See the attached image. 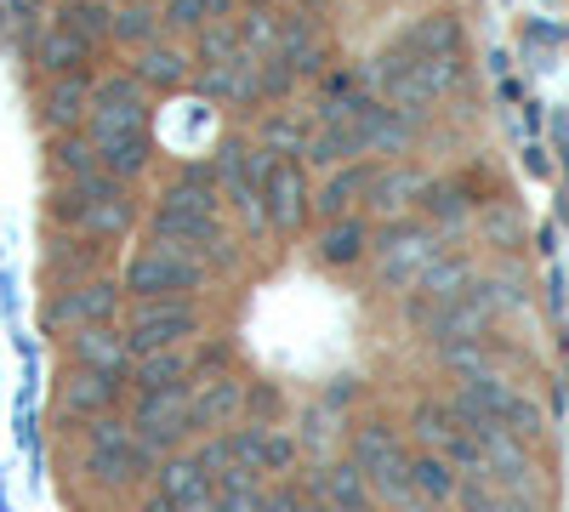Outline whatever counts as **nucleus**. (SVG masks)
Listing matches in <instances>:
<instances>
[{"label": "nucleus", "instance_id": "nucleus-1", "mask_svg": "<svg viewBox=\"0 0 569 512\" xmlns=\"http://www.w3.org/2000/svg\"><path fill=\"white\" fill-rule=\"evenodd\" d=\"M154 461H160V455L142 444L137 428L120 422L114 410H109V415H91V422H86V473L98 479L103 490H126V484H137V479H149Z\"/></svg>", "mask_w": 569, "mask_h": 512}, {"label": "nucleus", "instance_id": "nucleus-2", "mask_svg": "<svg viewBox=\"0 0 569 512\" xmlns=\"http://www.w3.org/2000/svg\"><path fill=\"white\" fill-rule=\"evenodd\" d=\"M126 297L131 302H149V297H194L206 285V262L194 251H182L171 240H149L131 262H126Z\"/></svg>", "mask_w": 569, "mask_h": 512}, {"label": "nucleus", "instance_id": "nucleus-3", "mask_svg": "<svg viewBox=\"0 0 569 512\" xmlns=\"http://www.w3.org/2000/svg\"><path fill=\"white\" fill-rule=\"evenodd\" d=\"M348 455L365 468L370 490L382 506H405L416 490H410V450L399 444V428L388 422H359L348 428Z\"/></svg>", "mask_w": 569, "mask_h": 512}, {"label": "nucleus", "instance_id": "nucleus-4", "mask_svg": "<svg viewBox=\"0 0 569 512\" xmlns=\"http://www.w3.org/2000/svg\"><path fill=\"white\" fill-rule=\"evenodd\" d=\"M410 428H416L421 450L445 455L450 468H461V479H485V450H479V439H472V428L461 422V410L450 399H421Z\"/></svg>", "mask_w": 569, "mask_h": 512}, {"label": "nucleus", "instance_id": "nucleus-5", "mask_svg": "<svg viewBox=\"0 0 569 512\" xmlns=\"http://www.w3.org/2000/svg\"><path fill=\"white\" fill-rule=\"evenodd\" d=\"M194 337H200V302H194V297H149V302H137L131 319H126L131 353L188 348Z\"/></svg>", "mask_w": 569, "mask_h": 512}, {"label": "nucleus", "instance_id": "nucleus-6", "mask_svg": "<svg viewBox=\"0 0 569 512\" xmlns=\"http://www.w3.org/2000/svg\"><path fill=\"white\" fill-rule=\"evenodd\" d=\"M126 422L137 428V439L149 444L154 455H171V450H182L188 439H194V415H188V382L137 393V404H131V415H126Z\"/></svg>", "mask_w": 569, "mask_h": 512}, {"label": "nucleus", "instance_id": "nucleus-7", "mask_svg": "<svg viewBox=\"0 0 569 512\" xmlns=\"http://www.w3.org/2000/svg\"><path fill=\"white\" fill-rule=\"evenodd\" d=\"M120 297H126L120 279H103V273L74 279V285H63V291L52 297V308H46V324H52V331H63V337H69V331H86V324H114Z\"/></svg>", "mask_w": 569, "mask_h": 512}, {"label": "nucleus", "instance_id": "nucleus-8", "mask_svg": "<svg viewBox=\"0 0 569 512\" xmlns=\"http://www.w3.org/2000/svg\"><path fill=\"white\" fill-rule=\"evenodd\" d=\"M433 228H410V222H393L382 240L370 245V262H376V279H382L388 291H410L421 268L433 262Z\"/></svg>", "mask_w": 569, "mask_h": 512}, {"label": "nucleus", "instance_id": "nucleus-9", "mask_svg": "<svg viewBox=\"0 0 569 512\" xmlns=\"http://www.w3.org/2000/svg\"><path fill=\"white\" fill-rule=\"evenodd\" d=\"M91 137H120V131H149V98H142L137 74H114L91 91V114H86Z\"/></svg>", "mask_w": 569, "mask_h": 512}, {"label": "nucleus", "instance_id": "nucleus-10", "mask_svg": "<svg viewBox=\"0 0 569 512\" xmlns=\"http://www.w3.org/2000/svg\"><path fill=\"white\" fill-rule=\"evenodd\" d=\"M246 388L240 377H211V382H188V415H194V439L200 433H233L246 422Z\"/></svg>", "mask_w": 569, "mask_h": 512}, {"label": "nucleus", "instance_id": "nucleus-11", "mask_svg": "<svg viewBox=\"0 0 569 512\" xmlns=\"http://www.w3.org/2000/svg\"><path fill=\"white\" fill-rule=\"evenodd\" d=\"M233 455H240V468H251V473H291L302 444L279 422H240L233 428Z\"/></svg>", "mask_w": 569, "mask_h": 512}, {"label": "nucleus", "instance_id": "nucleus-12", "mask_svg": "<svg viewBox=\"0 0 569 512\" xmlns=\"http://www.w3.org/2000/svg\"><path fill=\"white\" fill-rule=\"evenodd\" d=\"M330 512H376L382 501H376V490H370V479H365V468L353 455H330V461H319V473H313V484H308Z\"/></svg>", "mask_w": 569, "mask_h": 512}, {"label": "nucleus", "instance_id": "nucleus-13", "mask_svg": "<svg viewBox=\"0 0 569 512\" xmlns=\"http://www.w3.org/2000/svg\"><path fill=\"white\" fill-rule=\"evenodd\" d=\"M120 393H126L120 370H86V364H74L69 377H63V388H58V410L91 422V415H109L120 404Z\"/></svg>", "mask_w": 569, "mask_h": 512}, {"label": "nucleus", "instance_id": "nucleus-14", "mask_svg": "<svg viewBox=\"0 0 569 512\" xmlns=\"http://www.w3.org/2000/svg\"><path fill=\"white\" fill-rule=\"evenodd\" d=\"M262 205H268V228L273 234H297L308 222V177L291 160H273V171L262 177Z\"/></svg>", "mask_w": 569, "mask_h": 512}, {"label": "nucleus", "instance_id": "nucleus-15", "mask_svg": "<svg viewBox=\"0 0 569 512\" xmlns=\"http://www.w3.org/2000/svg\"><path fill=\"white\" fill-rule=\"evenodd\" d=\"M467 285H472V262H467V257H445V251H433V262H427V268H421V279H416V291H421L416 319L427 324L445 302H456Z\"/></svg>", "mask_w": 569, "mask_h": 512}, {"label": "nucleus", "instance_id": "nucleus-16", "mask_svg": "<svg viewBox=\"0 0 569 512\" xmlns=\"http://www.w3.org/2000/svg\"><path fill=\"white\" fill-rule=\"evenodd\" d=\"M131 342L126 331H114V324H86V331H69V364H86V370H131Z\"/></svg>", "mask_w": 569, "mask_h": 512}, {"label": "nucleus", "instance_id": "nucleus-17", "mask_svg": "<svg viewBox=\"0 0 569 512\" xmlns=\"http://www.w3.org/2000/svg\"><path fill=\"white\" fill-rule=\"evenodd\" d=\"M421 189H427V177H421L416 165H382V171L370 177L365 205L382 217V222H399L410 205H421Z\"/></svg>", "mask_w": 569, "mask_h": 512}, {"label": "nucleus", "instance_id": "nucleus-18", "mask_svg": "<svg viewBox=\"0 0 569 512\" xmlns=\"http://www.w3.org/2000/svg\"><path fill=\"white\" fill-rule=\"evenodd\" d=\"M91 91H98V86H91L86 80V69H74V74H52V86H46V126H52V131H74L86 114H91Z\"/></svg>", "mask_w": 569, "mask_h": 512}, {"label": "nucleus", "instance_id": "nucleus-19", "mask_svg": "<svg viewBox=\"0 0 569 512\" xmlns=\"http://www.w3.org/2000/svg\"><path fill=\"white\" fill-rule=\"evenodd\" d=\"M365 257H370V228H365V217H353V211H348V217H330L325 234H319V262L342 273V268H359Z\"/></svg>", "mask_w": 569, "mask_h": 512}, {"label": "nucleus", "instance_id": "nucleus-20", "mask_svg": "<svg viewBox=\"0 0 569 512\" xmlns=\"http://www.w3.org/2000/svg\"><path fill=\"white\" fill-rule=\"evenodd\" d=\"M154 490L166 495V501H177V506H188V501H200V495H211V479H206V468L194 461V450H171V455H160L154 461Z\"/></svg>", "mask_w": 569, "mask_h": 512}, {"label": "nucleus", "instance_id": "nucleus-21", "mask_svg": "<svg viewBox=\"0 0 569 512\" xmlns=\"http://www.w3.org/2000/svg\"><path fill=\"white\" fill-rule=\"evenodd\" d=\"M126 382L137 393H149V388H177V382H194V359H188L182 348H154V353H137L131 370H126Z\"/></svg>", "mask_w": 569, "mask_h": 512}, {"label": "nucleus", "instance_id": "nucleus-22", "mask_svg": "<svg viewBox=\"0 0 569 512\" xmlns=\"http://www.w3.org/2000/svg\"><path fill=\"white\" fill-rule=\"evenodd\" d=\"M399 46L416 58H461V29H456L450 12H427L421 23H410L399 34Z\"/></svg>", "mask_w": 569, "mask_h": 512}, {"label": "nucleus", "instance_id": "nucleus-23", "mask_svg": "<svg viewBox=\"0 0 569 512\" xmlns=\"http://www.w3.org/2000/svg\"><path fill=\"white\" fill-rule=\"evenodd\" d=\"M410 490L421 501H439V506H456V490H461V468H450L445 455L433 450H416L410 455Z\"/></svg>", "mask_w": 569, "mask_h": 512}, {"label": "nucleus", "instance_id": "nucleus-24", "mask_svg": "<svg viewBox=\"0 0 569 512\" xmlns=\"http://www.w3.org/2000/svg\"><path fill=\"white\" fill-rule=\"evenodd\" d=\"M46 165H52L58 182H80V177H98V143L80 131H52V149H46Z\"/></svg>", "mask_w": 569, "mask_h": 512}, {"label": "nucleus", "instance_id": "nucleus-25", "mask_svg": "<svg viewBox=\"0 0 569 512\" xmlns=\"http://www.w3.org/2000/svg\"><path fill=\"white\" fill-rule=\"evenodd\" d=\"M456 506H461V512H547L536 495H518V490H507V484H496V479H461Z\"/></svg>", "mask_w": 569, "mask_h": 512}, {"label": "nucleus", "instance_id": "nucleus-26", "mask_svg": "<svg viewBox=\"0 0 569 512\" xmlns=\"http://www.w3.org/2000/svg\"><path fill=\"white\" fill-rule=\"evenodd\" d=\"M370 177H376V165H365V160L337 165V177H330V182H325V194L313 200V205H319V217H348V211L370 194Z\"/></svg>", "mask_w": 569, "mask_h": 512}, {"label": "nucleus", "instance_id": "nucleus-27", "mask_svg": "<svg viewBox=\"0 0 569 512\" xmlns=\"http://www.w3.org/2000/svg\"><path fill=\"white\" fill-rule=\"evenodd\" d=\"M131 74L142 80V91H177V86L188 80V58L177 52V46H160V40H149V46L137 52Z\"/></svg>", "mask_w": 569, "mask_h": 512}, {"label": "nucleus", "instance_id": "nucleus-28", "mask_svg": "<svg viewBox=\"0 0 569 512\" xmlns=\"http://www.w3.org/2000/svg\"><path fill=\"white\" fill-rule=\"evenodd\" d=\"M91 137V131H86ZM98 143V165L120 182H131L142 165H149V131H120V137H91Z\"/></svg>", "mask_w": 569, "mask_h": 512}, {"label": "nucleus", "instance_id": "nucleus-29", "mask_svg": "<svg viewBox=\"0 0 569 512\" xmlns=\"http://www.w3.org/2000/svg\"><path fill=\"white\" fill-rule=\"evenodd\" d=\"M91 58V40H80L74 29H52V34H40V46H34V63L46 69V74H74L80 63Z\"/></svg>", "mask_w": 569, "mask_h": 512}, {"label": "nucleus", "instance_id": "nucleus-30", "mask_svg": "<svg viewBox=\"0 0 569 512\" xmlns=\"http://www.w3.org/2000/svg\"><path fill=\"white\" fill-rule=\"evenodd\" d=\"M467 211H472V200L461 194V182H427L421 189V217L433 228H461Z\"/></svg>", "mask_w": 569, "mask_h": 512}, {"label": "nucleus", "instance_id": "nucleus-31", "mask_svg": "<svg viewBox=\"0 0 569 512\" xmlns=\"http://www.w3.org/2000/svg\"><path fill=\"white\" fill-rule=\"evenodd\" d=\"M211 490H217V512H262V473L251 468H228Z\"/></svg>", "mask_w": 569, "mask_h": 512}, {"label": "nucleus", "instance_id": "nucleus-32", "mask_svg": "<svg viewBox=\"0 0 569 512\" xmlns=\"http://www.w3.org/2000/svg\"><path fill=\"white\" fill-rule=\"evenodd\" d=\"M52 268L63 285H74V279H91V268H98V240H86V234H63L52 245Z\"/></svg>", "mask_w": 569, "mask_h": 512}, {"label": "nucleus", "instance_id": "nucleus-33", "mask_svg": "<svg viewBox=\"0 0 569 512\" xmlns=\"http://www.w3.org/2000/svg\"><path fill=\"white\" fill-rule=\"evenodd\" d=\"M200 58H206V69H211V63H233V58H246V46H240V23H233V18L206 23V29H200Z\"/></svg>", "mask_w": 569, "mask_h": 512}, {"label": "nucleus", "instance_id": "nucleus-34", "mask_svg": "<svg viewBox=\"0 0 569 512\" xmlns=\"http://www.w3.org/2000/svg\"><path fill=\"white\" fill-rule=\"evenodd\" d=\"M109 34L126 40V46H149V40L160 34V18H154L149 7H120L114 23H109Z\"/></svg>", "mask_w": 569, "mask_h": 512}, {"label": "nucleus", "instance_id": "nucleus-35", "mask_svg": "<svg viewBox=\"0 0 569 512\" xmlns=\"http://www.w3.org/2000/svg\"><path fill=\"white\" fill-rule=\"evenodd\" d=\"M109 23H114V18H103L98 0H69V7H63V29H74V34L91 40V46L109 34Z\"/></svg>", "mask_w": 569, "mask_h": 512}, {"label": "nucleus", "instance_id": "nucleus-36", "mask_svg": "<svg viewBox=\"0 0 569 512\" xmlns=\"http://www.w3.org/2000/svg\"><path fill=\"white\" fill-rule=\"evenodd\" d=\"M439 359L456 370V377H479V370H490L485 359V337H461V342H439Z\"/></svg>", "mask_w": 569, "mask_h": 512}, {"label": "nucleus", "instance_id": "nucleus-37", "mask_svg": "<svg viewBox=\"0 0 569 512\" xmlns=\"http://www.w3.org/2000/svg\"><path fill=\"white\" fill-rule=\"evenodd\" d=\"M240 46H246V58H273L279 52V23H273V12H246V23H240Z\"/></svg>", "mask_w": 569, "mask_h": 512}, {"label": "nucleus", "instance_id": "nucleus-38", "mask_svg": "<svg viewBox=\"0 0 569 512\" xmlns=\"http://www.w3.org/2000/svg\"><path fill=\"white\" fill-rule=\"evenodd\" d=\"M257 143H262L268 154H308V131L291 126V120H262V137H257Z\"/></svg>", "mask_w": 569, "mask_h": 512}, {"label": "nucleus", "instance_id": "nucleus-39", "mask_svg": "<svg viewBox=\"0 0 569 512\" xmlns=\"http://www.w3.org/2000/svg\"><path fill=\"white\" fill-rule=\"evenodd\" d=\"M279 410H284V399H279L273 382H251L246 388V422H279Z\"/></svg>", "mask_w": 569, "mask_h": 512}, {"label": "nucleus", "instance_id": "nucleus-40", "mask_svg": "<svg viewBox=\"0 0 569 512\" xmlns=\"http://www.w3.org/2000/svg\"><path fill=\"white\" fill-rule=\"evenodd\" d=\"M291 80H297V69L284 63L279 52L262 58V69H257V91H262V98H284V91H291Z\"/></svg>", "mask_w": 569, "mask_h": 512}, {"label": "nucleus", "instance_id": "nucleus-41", "mask_svg": "<svg viewBox=\"0 0 569 512\" xmlns=\"http://www.w3.org/2000/svg\"><path fill=\"white\" fill-rule=\"evenodd\" d=\"M160 23H171V29H206V12H200V0H171Z\"/></svg>", "mask_w": 569, "mask_h": 512}, {"label": "nucleus", "instance_id": "nucleus-42", "mask_svg": "<svg viewBox=\"0 0 569 512\" xmlns=\"http://www.w3.org/2000/svg\"><path fill=\"white\" fill-rule=\"evenodd\" d=\"M200 12H206V23H217V18H233V0H200Z\"/></svg>", "mask_w": 569, "mask_h": 512}, {"label": "nucleus", "instance_id": "nucleus-43", "mask_svg": "<svg viewBox=\"0 0 569 512\" xmlns=\"http://www.w3.org/2000/svg\"><path fill=\"white\" fill-rule=\"evenodd\" d=\"M393 512H450V506H439V501H421V495H410L405 506H393Z\"/></svg>", "mask_w": 569, "mask_h": 512}]
</instances>
